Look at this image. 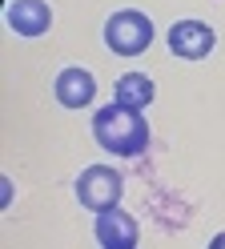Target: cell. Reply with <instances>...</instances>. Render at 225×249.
I'll return each instance as SVG.
<instances>
[{
	"label": "cell",
	"mask_w": 225,
	"mask_h": 249,
	"mask_svg": "<svg viewBox=\"0 0 225 249\" xmlns=\"http://www.w3.org/2000/svg\"><path fill=\"white\" fill-rule=\"evenodd\" d=\"M117 105H125V108H141L145 105H153V97H157V89H153V81L145 72H125V76H117Z\"/></svg>",
	"instance_id": "obj_8"
},
{
	"label": "cell",
	"mask_w": 225,
	"mask_h": 249,
	"mask_svg": "<svg viewBox=\"0 0 225 249\" xmlns=\"http://www.w3.org/2000/svg\"><path fill=\"white\" fill-rule=\"evenodd\" d=\"M209 249H225V233H217V237L209 241Z\"/></svg>",
	"instance_id": "obj_9"
},
{
	"label": "cell",
	"mask_w": 225,
	"mask_h": 249,
	"mask_svg": "<svg viewBox=\"0 0 225 249\" xmlns=\"http://www.w3.org/2000/svg\"><path fill=\"white\" fill-rule=\"evenodd\" d=\"M105 44L117 56H141L153 44V20L145 12H137V8L112 12L109 24H105Z\"/></svg>",
	"instance_id": "obj_3"
},
{
	"label": "cell",
	"mask_w": 225,
	"mask_h": 249,
	"mask_svg": "<svg viewBox=\"0 0 225 249\" xmlns=\"http://www.w3.org/2000/svg\"><path fill=\"white\" fill-rule=\"evenodd\" d=\"M213 44H217V36L205 20H177L169 28V49L181 60H205L213 53Z\"/></svg>",
	"instance_id": "obj_4"
},
{
	"label": "cell",
	"mask_w": 225,
	"mask_h": 249,
	"mask_svg": "<svg viewBox=\"0 0 225 249\" xmlns=\"http://www.w3.org/2000/svg\"><path fill=\"white\" fill-rule=\"evenodd\" d=\"M93 137L105 153H117V157H141L149 149V124L137 108L125 105H105L101 113L93 117Z\"/></svg>",
	"instance_id": "obj_1"
},
{
	"label": "cell",
	"mask_w": 225,
	"mask_h": 249,
	"mask_svg": "<svg viewBox=\"0 0 225 249\" xmlns=\"http://www.w3.org/2000/svg\"><path fill=\"white\" fill-rule=\"evenodd\" d=\"M137 217H129L121 209L96 213V241L101 249H137Z\"/></svg>",
	"instance_id": "obj_6"
},
{
	"label": "cell",
	"mask_w": 225,
	"mask_h": 249,
	"mask_svg": "<svg viewBox=\"0 0 225 249\" xmlns=\"http://www.w3.org/2000/svg\"><path fill=\"white\" fill-rule=\"evenodd\" d=\"M4 20H8L12 33H20V36H44L48 24H53V8H48L44 0H12Z\"/></svg>",
	"instance_id": "obj_5"
},
{
	"label": "cell",
	"mask_w": 225,
	"mask_h": 249,
	"mask_svg": "<svg viewBox=\"0 0 225 249\" xmlns=\"http://www.w3.org/2000/svg\"><path fill=\"white\" fill-rule=\"evenodd\" d=\"M125 197V177L112 165H89L76 177V201L93 213H112Z\"/></svg>",
	"instance_id": "obj_2"
},
{
	"label": "cell",
	"mask_w": 225,
	"mask_h": 249,
	"mask_svg": "<svg viewBox=\"0 0 225 249\" xmlns=\"http://www.w3.org/2000/svg\"><path fill=\"white\" fill-rule=\"evenodd\" d=\"M56 101L64 108H89L96 101V81L89 69H64L56 76Z\"/></svg>",
	"instance_id": "obj_7"
}]
</instances>
